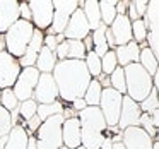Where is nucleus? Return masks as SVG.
Instances as JSON below:
<instances>
[{"instance_id":"22","label":"nucleus","mask_w":159,"mask_h":149,"mask_svg":"<svg viewBox=\"0 0 159 149\" xmlns=\"http://www.w3.org/2000/svg\"><path fill=\"white\" fill-rule=\"evenodd\" d=\"M106 26L104 24H99L96 29H94V33L91 35V38H93V52L96 53L98 57H103L104 53L108 52V43H106Z\"/></svg>"},{"instance_id":"35","label":"nucleus","mask_w":159,"mask_h":149,"mask_svg":"<svg viewBox=\"0 0 159 149\" xmlns=\"http://www.w3.org/2000/svg\"><path fill=\"white\" fill-rule=\"evenodd\" d=\"M36 110H38V105H36V101L33 100H28V101H22L21 108H19V117L22 118V120H29V118H33L36 115Z\"/></svg>"},{"instance_id":"53","label":"nucleus","mask_w":159,"mask_h":149,"mask_svg":"<svg viewBox=\"0 0 159 149\" xmlns=\"http://www.w3.org/2000/svg\"><path fill=\"white\" fill-rule=\"evenodd\" d=\"M0 96H2V91H0Z\"/></svg>"},{"instance_id":"32","label":"nucleus","mask_w":159,"mask_h":149,"mask_svg":"<svg viewBox=\"0 0 159 149\" xmlns=\"http://www.w3.org/2000/svg\"><path fill=\"white\" fill-rule=\"evenodd\" d=\"M110 84L113 86V89L118 91L120 94L125 91V72H123V67H121V69H118V67H116V69L111 72Z\"/></svg>"},{"instance_id":"26","label":"nucleus","mask_w":159,"mask_h":149,"mask_svg":"<svg viewBox=\"0 0 159 149\" xmlns=\"http://www.w3.org/2000/svg\"><path fill=\"white\" fill-rule=\"evenodd\" d=\"M101 91H103V87L99 86V82L96 79L91 81L86 93H84V96H86L84 98V103H87L89 106H98L99 105V98H101Z\"/></svg>"},{"instance_id":"20","label":"nucleus","mask_w":159,"mask_h":149,"mask_svg":"<svg viewBox=\"0 0 159 149\" xmlns=\"http://www.w3.org/2000/svg\"><path fill=\"white\" fill-rule=\"evenodd\" d=\"M139 55H140V48H139V43H127L123 46H118L116 52H115V57H116V62L121 63V65L127 67L128 63H137Z\"/></svg>"},{"instance_id":"34","label":"nucleus","mask_w":159,"mask_h":149,"mask_svg":"<svg viewBox=\"0 0 159 149\" xmlns=\"http://www.w3.org/2000/svg\"><path fill=\"white\" fill-rule=\"evenodd\" d=\"M139 106H140V110H145V113H151V111L154 113V111H157V87H152L151 94Z\"/></svg>"},{"instance_id":"42","label":"nucleus","mask_w":159,"mask_h":149,"mask_svg":"<svg viewBox=\"0 0 159 149\" xmlns=\"http://www.w3.org/2000/svg\"><path fill=\"white\" fill-rule=\"evenodd\" d=\"M57 55H58V58L67 60V41L60 43V45L57 46Z\"/></svg>"},{"instance_id":"21","label":"nucleus","mask_w":159,"mask_h":149,"mask_svg":"<svg viewBox=\"0 0 159 149\" xmlns=\"http://www.w3.org/2000/svg\"><path fill=\"white\" fill-rule=\"evenodd\" d=\"M28 132L21 127V125H16L11 130V135L7 137L4 149H26L28 147Z\"/></svg>"},{"instance_id":"12","label":"nucleus","mask_w":159,"mask_h":149,"mask_svg":"<svg viewBox=\"0 0 159 149\" xmlns=\"http://www.w3.org/2000/svg\"><path fill=\"white\" fill-rule=\"evenodd\" d=\"M63 33H65L67 40H77V41H82V38L89 35V24H87V19L84 16L82 9H77L70 16L69 24H67Z\"/></svg>"},{"instance_id":"41","label":"nucleus","mask_w":159,"mask_h":149,"mask_svg":"<svg viewBox=\"0 0 159 149\" xmlns=\"http://www.w3.org/2000/svg\"><path fill=\"white\" fill-rule=\"evenodd\" d=\"M43 43H45V46L50 50V52H53V50H57V46H58V40H57L53 35L46 36V38L43 40Z\"/></svg>"},{"instance_id":"2","label":"nucleus","mask_w":159,"mask_h":149,"mask_svg":"<svg viewBox=\"0 0 159 149\" xmlns=\"http://www.w3.org/2000/svg\"><path fill=\"white\" fill-rule=\"evenodd\" d=\"M80 142L86 149H98L104 141L106 122L98 106H89L80 111Z\"/></svg>"},{"instance_id":"24","label":"nucleus","mask_w":159,"mask_h":149,"mask_svg":"<svg viewBox=\"0 0 159 149\" xmlns=\"http://www.w3.org/2000/svg\"><path fill=\"white\" fill-rule=\"evenodd\" d=\"M139 60H140V67L149 74V76H156L157 74V57L151 52V48H144L139 55Z\"/></svg>"},{"instance_id":"28","label":"nucleus","mask_w":159,"mask_h":149,"mask_svg":"<svg viewBox=\"0 0 159 149\" xmlns=\"http://www.w3.org/2000/svg\"><path fill=\"white\" fill-rule=\"evenodd\" d=\"M67 57L70 60H80L86 57V48H84L82 41L77 40H67Z\"/></svg>"},{"instance_id":"49","label":"nucleus","mask_w":159,"mask_h":149,"mask_svg":"<svg viewBox=\"0 0 159 149\" xmlns=\"http://www.w3.org/2000/svg\"><path fill=\"white\" fill-rule=\"evenodd\" d=\"M5 142H7V137H0V149L5 147Z\"/></svg>"},{"instance_id":"5","label":"nucleus","mask_w":159,"mask_h":149,"mask_svg":"<svg viewBox=\"0 0 159 149\" xmlns=\"http://www.w3.org/2000/svg\"><path fill=\"white\" fill-rule=\"evenodd\" d=\"M62 115L46 118L45 123L38 127V149H60L62 147Z\"/></svg>"},{"instance_id":"44","label":"nucleus","mask_w":159,"mask_h":149,"mask_svg":"<svg viewBox=\"0 0 159 149\" xmlns=\"http://www.w3.org/2000/svg\"><path fill=\"white\" fill-rule=\"evenodd\" d=\"M84 48H86V52H93V38H91L89 35L86 36V38H84Z\"/></svg>"},{"instance_id":"51","label":"nucleus","mask_w":159,"mask_h":149,"mask_svg":"<svg viewBox=\"0 0 159 149\" xmlns=\"http://www.w3.org/2000/svg\"><path fill=\"white\" fill-rule=\"evenodd\" d=\"M75 149H86V147H84V146H79V147H75Z\"/></svg>"},{"instance_id":"48","label":"nucleus","mask_w":159,"mask_h":149,"mask_svg":"<svg viewBox=\"0 0 159 149\" xmlns=\"http://www.w3.org/2000/svg\"><path fill=\"white\" fill-rule=\"evenodd\" d=\"M111 149H125V147L121 142H115V144H111Z\"/></svg>"},{"instance_id":"4","label":"nucleus","mask_w":159,"mask_h":149,"mask_svg":"<svg viewBox=\"0 0 159 149\" xmlns=\"http://www.w3.org/2000/svg\"><path fill=\"white\" fill-rule=\"evenodd\" d=\"M33 33H34V28H33L31 22L28 21H16L11 28L7 29V36H5L4 43L7 46V53L16 57H22L28 48L29 41L33 38Z\"/></svg>"},{"instance_id":"17","label":"nucleus","mask_w":159,"mask_h":149,"mask_svg":"<svg viewBox=\"0 0 159 149\" xmlns=\"http://www.w3.org/2000/svg\"><path fill=\"white\" fill-rule=\"evenodd\" d=\"M43 40H45L43 33L39 31V29H34V33H33V38H31V41H29L28 48H26L24 55L21 57V62H19V65L22 63L24 67H33V63H36L38 53H39V50L43 48Z\"/></svg>"},{"instance_id":"37","label":"nucleus","mask_w":159,"mask_h":149,"mask_svg":"<svg viewBox=\"0 0 159 149\" xmlns=\"http://www.w3.org/2000/svg\"><path fill=\"white\" fill-rule=\"evenodd\" d=\"M132 36H134L137 41H144L145 36H147V29H145V24L142 19L132 22Z\"/></svg>"},{"instance_id":"31","label":"nucleus","mask_w":159,"mask_h":149,"mask_svg":"<svg viewBox=\"0 0 159 149\" xmlns=\"http://www.w3.org/2000/svg\"><path fill=\"white\" fill-rule=\"evenodd\" d=\"M86 69L87 72H89V76H99L101 74V58L96 55L94 52H89L86 55Z\"/></svg>"},{"instance_id":"27","label":"nucleus","mask_w":159,"mask_h":149,"mask_svg":"<svg viewBox=\"0 0 159 149\" xmlns=\"http://www.w3.org/2000/svg\"><path fill=\"white\" fill-rule=\"evenodd\" d=\"M98 5H99L101 21H103V24L108 28V26L115 21V17H116V9H115L116 2H99Z\"/></svg>"},{"instance_id":"52","label":"nucleus","mask_w":159,"mask_h":149,"mask_svg":"<svg viewBox=\"0 0 159 149\" xmlns=\"http://www.w3.org/2000/svg\"><path fill=\"white\" fill-rule=\"evenodd\" d=\"M60 149H69V147H65V146H62V147H60Z\"/></svg>"},{"instance_id":"40","label":"nucleus","mask_w":159,"mask_h":149,"mask_svg":"<svg viewBox=\"0 0 159 149\" xmlns=\"http://www.w3.org/2000/svg\"><path fill=\"white\" fill-rule=\"evenodd\" d=\"M19 17H22V21H31V11H29L28 4H19Z\"/></svg>"},{"instance_id":"7","label":"nucleus","mask_w":159,"mask_h":149,"mask_svg":"<svg viewBox=\"0 0 159 149\" xmlns=\"http://www.w3.org/2000/svg\"><path fill=\"white\" fill-rule=\"evenodd\" d=\"M39 72L34 67H26L24 70H21L14 82V94L17 98V101H28L31 100L34 87L38 84Z\"/></svg>"},{"instance_id":"46","label":"nucleus","mask_w":159,"mask_h":149,"mask_svg":"<svg viewBox=\"0 0 159 149\" xmlns=\"http://www.w3.org/2000/svg\"><path fill=\"white\" fill-rule=\"evenodd\" d=\"M26 149H38L36 137H28V147H26Z\"/></svg>"},{"instance_id":"10","label":"nucleus","mask_w":159,"mask_h":149,"mask_svg":"<svg viewBox=\"0 0 159 149\" xmlns=\"http://www.w3.org/2000/svg\"><path fill=\"white\" fill-rule=\"evenodd\" d=\"M34 98L41 105L55 103L57 98H58V89H57V84L53 81V76H50V74H39L38 84L34 87Z\"/></svg>"},{"instance_id":"33","label":"nucleus","mask_w":159,"mask_h":149,"mask_svg":"<svg viewBox=\"0 0 159 149\" xmlns=\"http://www.w3.org/2000/svg\"><path fill=\"white\" fill-rule=\"evenodd\" d=\"M0 103H2V108H5V110H16L17 108V98H16L14 91L11 89V87H7V89L2 91V96H0Z\"/></svg>"},{"instance_id":"25","label":"nucleus","mask_w":159,"mask_h":149,"mask_svg":"<svg viewBox=\"0 0 159 149\" xmlns=\"http://www.w3.org/2000/svg\"><path fill=\"white\" fill-rule=\"evenodd\" d=\"M82 12L87 19L89 29H96L101 22V16H99V5L98 2H86L82 4Z\"/></svg>"},{"instance_id":"14","label":"nucleus","mask_w":159,"mask_h":149,"mask_svg":"<svg viewBox=\"0 0 159 149\" xmlns=\"http://www.w3.org/2000/svg\"><path fill=\"white\" fill-rule=\"evenodd\" d=\"M28 7H29V11H31V19L39 28V31L46 29L52 24L53 2H29Z\"/></svg>"},{"instance_id":"9","label":"nucleus","mask_w":159,"mask_h":149,"mask_svg":"<svg viewBox=\"0 0 159 149\" xmlns=\"http://www.w3.org/2000/svg\"><path fill=\"white\" fill-rule=\"evenodd\" d=\"M21 72V65L12 55L7 52H0V87H11L14 86Z\"/></svg>"},{"instance_id":"19","label":"nucleus","mask_w":159,"mask_h":149,"mask_svg":"<svg viewBox=\"0 0 159 149\" xmlns=\"http://www.w3.org/2000/svg\"><path fill=\"white\" fill-rule=\"evenodd\" d=\"M16 21H19V4L0 2V33L7 31Z\"/></svg>"},{"instance_id":"6","label":"nucleus","mask_w":159,"mask_h":149,"mask_svg":"<svg viewBox=\"0 0 159 149\" xmlns=\"http://www.w3.org/2000/svg\"><path fill=\"white\" fill-rule=\"evenodd\" d=\"M121 94L118 91H115L113 87L101 91L99 105H101V113L103 118L110 127H116L118 118H120V108H121Z\"/></svg>"},{"instance_id":"43","label":"nucleus","mask_w":159,"mask_h":149,"mask_svg":"<svg viewBox=\"0 0 159 149\" xmlns=\"http://www.w3.org/2000/svg\"><path fill=\"white\" fill-rule=\"evenodd\" d=\"M39 122H41V120H39V118L38 117H36V115H34V117H33V118H29V120H28V125H29V130H38V125H39Z\"/></svg>"},{"instance_id":"30","label":"nucleus","mask_w":159,"mask_h":149,"mask_svg":"<svg viewBox=\"0 0 159 149\" xmlns=\"http://www.w3.org/2000/svg\"><path fill=\"white\" fill-rule=\"evenodd\" d=\"M118 62H116V57H115V52H110L108 50L103 57H101V74L104 76H111L115 69H116Z\"/></svg>"},{"instance_id":"3","label":"nucleus","mask_w":159,"mask_h":149,"mask_svg":"<svg viewBox=\"0 0 159 149\" xmlns=\"http://www.w3.org/2000/svg\"><path fill=\"white\" fill-rule=\"evenodd\" d=\"M125 91H128V98L135 103L144 101L152 91V79L140 67V63H128L125 67Z\"/></svg>"},{"instance_id":"29","label":"nucleus","mask_w":159,"mask_h":149,"mask_svg":"<svg viewBox=\"0 0 159 149\" xmlns=\"http://www.w3.org/2000/svg\"><path fill=\"white\" fill-rule=\"evenodd\" d=\"M53 115H62V105H60L58 101L50 103V105H41V106H38V110H36V117H38L39 120H46V118L53 117Z\"/></svg>"},{"instance_id":"36","label":"nucleus","mask_w":159,"mask_h":149,"mask_svg":"<svg viewBox=\"0 0 159 149\" xmlns=\"http://www.w3.org/2000/svg\"><path fill=\"white\" fill-rule=\"evenodd\" d=\"M11 125H12L11 113L5 108L0 106V137H5V134L11 132Z\"/></svg>"},{"instance_id":"18","label":"nucleus","mask_w":159,"mask_h":149,"mask_svg":"<svg viewBox=\"0 0 159 149\" xmlns=\"http://www.w3.org/2000/svg\"><path fill=\"white\" fill-rule=\"evenodd\" d=\"M147 16H145V29H151L145 38H149V43H151V52L154 55H157V2H152L151 5H147Z\"/></svg>"},{"instance_id":"23","label":"nucleus","mask_w":159,"mask_h":149,"mask_svg":"<svg viewBox=\"0 0 159 149\" xmlns=\"http://www.w3.org/2000/svg\"><path fill=\"white\" fill-rule=\"evenodd\" d=\"M55 58L53 52H50L46 46H43L38 53V58H36V63H38V72L41 70L43 74H50L53 69H55Z\"/></svg>"},{"instance_id":"1","label":"nucleus","mask_w":159,"mask_h":149,"mask_svg":"<svg viewBox=\"0 0 159 149\" xmlns=\"http://www.w3.org/2000/svg\"><path fill=\"white\" fill-rule=\"evenodd\" d=\"M55 81L58 94L67 101L79 100L86 93L91 76L82 60H62L55 65Z\"/></svg>"},{"instance_id":"45","label":"nucleus","mask_w":159,"mask_h":149,"mask_svg":"<svg viewBox=\"0 0 159 149\" xmlns=\"http://www.w3.org/2000/svg\"><path fill=\"white\" fill-rule=\"evenodd\" d=\"M72 103H74V108H75V110H79V111H82L84 108H86V103H84L82 98H79V100H74Z\"/></svg>"},{"instance_id":"15","label":"nucleus","mask_w":159,"mask_h":149,"mask_svg":"<svg viewBox=\"0 0 159 149\" xmlns=\"http://www.w3.org/2000/svg\"><path fill=\"white\" fill-rule=\"evenodd\" d=\"M111 35H113L115 40V45L118 46H123L127 43L132 41V22L130 19L125 16H116L115 21L111 22Z\"/></svg>"},{"instance_id":"47","label":"nucleus","mask_w":159,"mask_h":149,"mask_svg":"<svg viewBox=\"0 0 159 149\" xmlns=\"http://www.w3.org/2000/svg\"><path fill=\"white\" fill-rule=\"evenodd\" d=\"M98 149H111V139H108V137H104V141H103V144L99 146Z\"/></svg>"},{"instance_id":"8","label":"nucleus","mask_w":159,"mask_h":149,"mask_svg":"<svg viewBox=\"0 0 159 149\" xmlns=\"http://www.w3.org/2000/svg\"><path fill=\"white\" fill-rule=\"evenodd\" d=\"M79 9V2H53L52 33H63L69 19Z\"/></svg>"},{"instance_id":"16","label":"nucleus","mask_w":159,"mask_h":149,"mask_svg":"<svg viewBox=\"0 0 159 149\" xmlns=\"http://www.w3.org/2000/svg\"><path fill=\"white\" fill-rule=\"evenodd\" d=\"M62 142L65 147L75 149L80 146V123L77 117H70L62 123Z\"/></svg>"},{"instance_id":"50","label":"nucleus","mask_w":159,"mask_h":149,"mask_svg":"<svg viewBox=\"0 0 159 149\" xmlns=\"http://www.w3.org/2000/svg\"><path fill=\"white\" fill-rule=\"evenodd\" d=\"M4 46H5V43H4V38L0 36V52H4Z\"/></svg>"},{"instance_id":"39","label":"nucleus","mask_w":159,"mask_h":149,"mask_svg":"<svg viewBox=\"0 0 159 149\" xmlns=\"http://www.w3.org/2000/svg\"><path fill=\"white\" fill-rule=\"evenodd\" d=\"M147 2H132V7L135 9V12H137V16H139V19L142 17V16H145V11H147Z\"/></svg>"},{"instance_id":"13","label":"nucleus","mask_w":159,"mask_h":149,"mask_svg":"<svg viewBox=\"0 0 159 149\" xmlns=\"http://www.w3.org/2000/svg\"><path fill=\"white\" fill-rule=\"evenodd\" d=\"M142 115V110L139 106V103H135L134 100H130L128 96L121 98V108H120V118H118V127L127 128L134 127L135 123H139V118Z\"/></svg>"},{"instance_id":"11","label":"nucleus","mask_w":159,"mask_h":149,"mask_svg":"<svg viewBox=\"0 0 159 149\" xmlns=\"http://www.w3.org/2000/svg\"><path fill=\"white\" fill-rule=\"evenodd\" d=\"M121 139L125 149H152L151 135L140 127H127Z\"/></svg>"},{"instance_id":"38","label":"nucleus","mask_w":159,"mask_h":149,"mask_svg":"<svg viewBox=\"0 0 159 149\" xmlns=\"http://www.w3.org/2000/svg\"><path fill=\"white\" fill-rule=\"evenodd\" d=\"M139 123L144 125V127H145V132H147L149 135L152 134V137H156V125H154V122H151L149 113H142L140 118H139Z\"/></svg>"}]
</instances>
